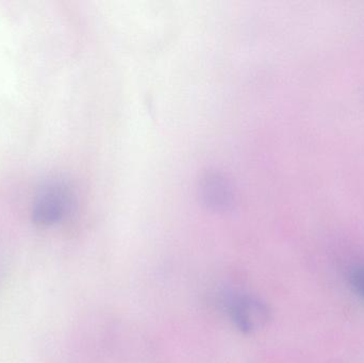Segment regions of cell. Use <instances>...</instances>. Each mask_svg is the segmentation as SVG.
Masks as SVG:
<instances>
[{"instance_id":"3","label":"cell","mask_w":364,"mask_h":363,"mask_svg":"<svg viewBox=\"0 0 364 363\" xmlns=\"http://www.w3.org/2000/svg\"><path fill=\"white\" fill-rule=\"evenodd\" d=\"M203 197L210 206L225 209L231 202V188L223 177L210 175L203 185Z\"/></svg>"},{"instance_id":"1","label":"cell","mask_w":364,"mask_h":363,"mask_svg":"<svg viewBox=\"0 0 364 363\" xmlns=\"http://www.w3.org/2000/svg\"><path fill=\"white\" fill-rule=\"evenodd\" d=\"M75 207L72 189L63 181L45 185L34 198L32 220L40 226H53L70 217Z\"/></svg>"},{"instance_id":"2","label":"cell","mask_w":364,"mask_h":363,"mask_svg":"<svg viewBox=\"0 0 364 363\" xmlns=\"http://www.w3.org/2000/svg\"><path fill=\"white\" fill-rule=\"evenodd\" d=\"M226 306L232 323L244 332H257L269 320V310L264 303L247 294L230 296Z\"/></svg>"},{"instance_id":"4","label":"cell","mask_w":364,"mask_h":363,"mask_svg":"<svg viewBox=\"0 0 364 363\" xmlns=\"http://www.w3.org/2000/svg\"><path fill=\"white\" fill-rule=\"evenodd\" d=\"M350 283L354 291L364 298V264L355 266L350 271Z\"/></svg>"}]
</instances>
